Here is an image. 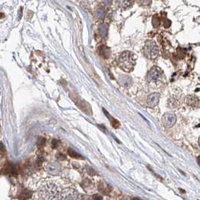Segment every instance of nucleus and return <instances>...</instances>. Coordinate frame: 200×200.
Here are the masks:
<instances>
[{"label":"nucleus","instance_id":"obj_1","mask_svg":"<svg viewBox=\"0 0 200 200\" xmlns=\"http://www.w3.org/2000/svg\"><path fill=\"white\" fill-rule=\"evenodd\" d=\"M136 57L130 51H124L118 59V65L122 70L126 72H130L134 69Z\"/></svg>","mask_w":200,"mask_h":200},{"label":"nucleus","instance_id":"obj_2","mask_svg":"<svg viewBox=\"0 0 200 200\" xmlns=\"http://www.w3.org/2000/svg\"><path fill=\"white\" fill-rule=\"evenodd\" d=\"M40 194L44 200H57L60 192L55 184L47 182L41 187Z\"/></svg>","mask_w":200,"mask_h":200},{"label":"nucleus","instance_id":"obj_3","mask_svg":"<svg viewBox=\"0 0 200 200\" xmlns=\"http://www.w3.org/2000/svg\"><path fill=\"white\" fill-rule=\"evenodd\" d=\"M144 54L145 56L149 60H154L159 54V49L157 45L153 40L146 41L144 47Z\"/></svg>","mask_w":200,"mask_h":200},{"label":"nucleus","instance_id":"obj_4","mask_svg":"<svg viewBox=\"0 0 200 200\" xmlns=\"http://www.w3.org/2000/svg\"><path fill=\"white\" fill-rule=\"evenodd\" d=\"M79 195L78 191L72 188L65 189L61 194V200H78Z\"/></svg>","mask_w":200,"mask_h":200},{"label":"nucleus","instance_id":"obj_5","mask_svg":"<svg viewBox=\"0 0 200 200\" xmlns=\"http://www.w3.org/2000/svg\"><path fill=\"white\" fill-rule=\"evenodd\" d=\"M162 124L165 127H172L176 122V116L174 113L167 112L162 117Z\"/></svg>","mask_w":200,"mask_h":200},{"label":"nucleus","instance_id":"obj_6","mask_svg":"<svg viewBox=\"0 0 200 200\" xmlns=\"http://www.w3.org/2000/svg\"><path fill=\"white\" fill-rule=\"evenodd\" d=\"M163 74V70L161 69L160 67L154 66L153 67V68L150 70L149 72L148 73L147 78H148V81H154L159 79Z\"/></svg>","mask_w":200,"mask_h":200},{"label":"nucleus","instance_id":"obj_7","mask_svg":"<svg viewBox=\"0 0 200 200\" xmlns=\"http://www.w3.org/2000/svg\"><path fill=\"white\" fill-rule=\"evenodd\" d=\"M185 102L188 106L192 107V108H199V99L196 96H188L185 98Z\"/></svg>","mask_w":200,"mask_h":200},{"label":"nucleus","instance_id":"obj_8","mask_svg":"<svg viewBox=\"0 0 200 200\" xmlns=\"http://www.w3.org/2000/svg\"><path fill=\"white\" fill-rule=\"evenodd\" d=\"M160 101V94L157 93H153L150 94L147 100V104L149 107H154L158 105Z\"/></svg>","mask_w":200,"mask_h":200},{"label":"nucleus","instance_id":"obj_9","mask_svg":"<svg viewBox=\"0 0 200 200\" xmlns=\"http://www.w3.org/2000/svg\"><path fill=\"white\" fill-rule=\"evenodd\" d=\"M119 83L124 87H129L132 84V78L129 76L123 75L121 78H120Z\"/></svg>","mask_w":200,"mask_h":200},{"label":"nucleus","instance_id":"obj_10","mask_svg":"<svg viewBox=\"0 0 200 200\" xmlns=\"http://www.w3.org/2000/svg\"><path fill=\"white\" fill-rule=\"evenodd\" d=\"M134 2L133 1H121L118 2L119 3L120 7L122 8L123 9H129V7L132 6V5L133 4Z\"/></svg>","mask_w":200,"mask_h":200},{"label":"nucleus","instance_id":"obj_11","mask_svg":"<svg viewBox=\"0 0 200 200\" xmlns=\"http://www.w3.org/2000/svg\"><path fill=\"white\" fill-rule=\"evenodd\" d=\"M68 155L71 156V157L75 158V159H84L81 155H80L79 153H77V152L75 151L74 150L70 149V148L68 150Z\"/></svg>","mask_w":200,"mask_h":200},{"label":"nucleus","instance_id":"obj_12","mask_svg":"<svg viewBox=\"0 0 200 200\" xmlns=\"http://www.w3.org/2000/svg\"><path fill=\"white\" fill-rule=\"evenodd\" d=\"M168 104H169V106L172 107V108H176V107L178 106L179 105L178 100H177V98H175V97H172V98L169 100V102H168Z\"/></svg>","mask_w":200,"mask_h":200},{"label":"nucleus","instance_id":"obj_13","mask_svg":"<svg viewBox=\"0 0 200 200\" xmlns=\"http://www.w3.org/2000/svg\"><path fill=\"white\" fill-rule=\"evenodd\" d=\"M152 24L154 27H157L159 26L160 24V20L159 17L158 15H154L153 16V19H152Z\"/></svg>","mask_w":200,"mask_h":200},{"label":"nucleus","instance_id":"obj_14","mask_svg":"<svg viewBox=\"0 0 200 200\" xmlns=\"http://www.w3.org/2000/svg\"><path fill=\"white\" fill-rule=\"evenodd\" d=\"M104 111H105V112L106 113L107 116H108V118H110V122H111V124H112V125H113L114 127V128H118V127H119V126H120L119 122H118V121H117V120L113 119L112 117H110L109 115H108V113L106 112V111H105V110H104Z\"/></svg>","mask_w":200,"mask_h":200},{"label":"nucleus","instance_id":"obj_15","mask_svg":"<svg viewBox=\"0 0 200 200\" xmlns=\"http://www.w3.org/2000/svg\"><path fill=\"white\" fill-rule=\"evenodd\" d=\"M45 143V139L44 138H40L38 141V146H42Z\"/></svg>","mask_w":200,"mask_h":200},{"label":"nucleus","instance_id":"obj_16","mask_svg":"<svg viewBox=\"0 0 200 200\" xmlns=\"http://www.w3.org/2000/svg\"><path fill=\"white\" fill-rule=\"evenodd\" d=\"M93 200H102L103 199V198H102V196L100 194H96V195H93Z\"/></svg>","mask_w":200,"mask_h":200},{"label":"nucleus","instance_id":"obj_17","mask_svg":"<svg viewBox=\"0 0 200 200\" xmlns=\"http://www.w3.org/2000/svg\"><path fill=\"white\" fill-rule=\"evenodd\" d=\"M171 25V21L169 20H168V19H166V20L164 21V26L166 27H169V26Z\"/></svg>","mask_w":200,"mask_h":200},{"label":"nucleus","instance_id":"obj_18","mask_svg":"<svg viewBox=\"0 0 200 200\" xmlns=\"http://www.w3.org/2000/svg\"><path fill=\"white\" fill-rule=\"evenodd\" d=\"M58 142H57V140H55V139H54V140H53V142H52V147L53 148H57V145H58Z\"/></svg>","mask_w":200,"mask_h":200},{"label":"nucleus","instance_id":"obj_19","mask_svg":"<svg viewBox=\"0 0 200 200\" xmlns=\"http://www.w3.org/2000/svg\"><path fill=\"white\" fill-rule=\"evenodd\" d=\"M59 154L60 155V156H57V157L58 158V159H60V160H65V156L64 154H62V153H59Z\"/></svg>","mask_w":200,"mask_h":200},{"label":"nucleus","instance_id":"obj_20","mask_svg":"<svg viewBox=\"0 0 200 200\" xmlns=\"http://www.w3.org/2000/svg\"><path fill=\"white\" fill-rule=\"evenodd\" d=\"M0 149H2V150H4V146H3V145L2 143H0Z\"/></svg>","mask_w":200,"mask_h":200},{"label":"nucleus","instance_id":"obj_21","mask_svg":"<svg viewBox=\"0 0 200 200\" xmlns=\"http://www.w3.org/2000/svg\"><path fill=\"white\" fill-rule=\"evenodd\" d=\"M2 17H4V14L0 13V18H2Z\"/></svg>","mask_w":200,"mask_h":200},{"label":"nucleus","instance_id":"obj_22","mask_svg":"<svg viewBox=\"0 0 200 200\" xmlns=\"http://www.w3.org/2000/svg\"><path fill=\"white\" fill-rule=\"evenodd\" d=\"M132 200H141V199H138V198H134Z\"/></svg>","mask_w":200,"mask_h":200}]
</instances>
